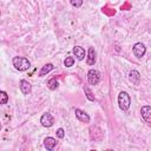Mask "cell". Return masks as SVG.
<instances>
[{
  "label": "cell",
  "instance_id": "cell-18",
  "mask_svg": "<svg viewBox=\"0 0 151 151\" xmlns=\"http://www.w3.org/2000/svg\"><path fill=\"white\" fill-rule=\"evenodd\" d=\"M55 134H57L58 138L63 139V138L65 137V131H64V129H63V127H59V129L55 131Z\"/></svg>",
  "mask_w": 151,
  "mask_h": 151
},
{
  "label": "cell",
  "instance_id": "cell-3",
  "mask_svg": "<svg viewBox=\"0 0 151 151\" xmlns=\"http://www.w3.org/2000/svg\"><path fill=\"white\" fill-rule=\"evenodd\" d=\"M87 81H88L90 85H97L100 81V73H99V71H97L94 68H91L87 72Z\"/></svg>",
  "mask_w": 151,
  "mask_h": 151
},
{
  "label": "cell",
  "instance_id": "cell-2",
  "mask_svg": "<svg viewBox=\"0 0 151 151\" xmlns=\"http://www.w3.org/2000/svg\"><path fill=\"white\" fill-rule=\"evenodd\" d=\"M118 106L122 111H127L131 106V97L126 91H122L118 94Z\"/></svg>",
  "mask_w": 151,
  "mask_h": 151
},
{
  "label": "cell",
  "instance_id": "cell-19",
  "mask_svg": "<svg viewBox=\"0 0 151 151\" xmlns=\"http://www.w3.org/2000/svg\"><path fill=\"white\" fill-rule=\"evenodd\" d=\"M71 5H72L73 7H80V6L83 5V1H81V0H79V1H74V0H72V1H71Z\"/></svg>",
  "mask_w": 151,
  "mask_h": 151
},
{
  "label": "cell",
  "instance_id": "cell-15",
  "mask_svg": "<svg viewBox=\"0 0 151 151\" xmlns=\"http://www.w3.org/2000/svg\"><path fill=\"white\" fill-rule=\"evenodd\" d=\"M83 90H84V92H85L86 98H87L90 101H94V96H93L92 91L90 90V87H88V86H84V87H83Z\"/></svg>",
  "mask_w": 151,
  "mask_h": 151
},
{
  "label": "cell",
  "instance_id": "cell-4",
  "mask_svg": "<svg viewBox=\"0 0 151 151\" xmlns=\"http://www.w3.org/2000/svg\"><path fill=\"white\" fill-rule=\"evenodd\" d=\"M132 52H133L134 57L139 59V58L144 57V54H145V52H146V47H145V45L142 44V42H136V44L133 45V47H132Z\"/></svg>",
  "mask_w": 151,
  "mask_h": 151
},
{
  "label": "cell",
  "instance_id": "cell-9",
  "mask_svg": "<svg viewBox=\"0 0 151 151\" xmlns=\"http://www.w3.org/2000/svg\"><path fill=\"white\" fill-rule=\"evenodd\" d=\"M129 81L133 85H139L140 84V73L137 70H132L129 72Z\"/></svg>",
  "mask_w": 151,
  "mask_h": 151
},
{
  "label": "cell",
  "instance_id": "cell-10",
  "mask_svg": "<svg viewBox=\"0 0 151 151\" xmlns=\"http://www.w3.org/2000/svg\"><path fill=\"white\" fill-rule=\"evenodd\" d=\"M19 87H20V91L22 92V94H29L31 91H32V85L29 84L28 80L26 79H21L20 83H19Z\"/></svg>",
  "mask_w": 151,
  "mask_h": 151
},
{
  "label": "cell",
  "instance_id": "cell-17",
  "mask_svg": "<svg viewBox=\"0 0 151 151\" xmlns=\"http://www.w3.org/2000/svg\"><path fill=\"white\" fill-rule=\"evenodd\" d=\"M73 64H74V58L73 57H66V59L64 60V65L66 67H71V66H73Z\"/></svg>",
  "mask_w": 151,
  "mask_h": 151
},
{
  "label": "cell",
  "instance_id": "cell-5",
  "mask_svg": "<svg viewBox=\"0 0 151 151\" xmlns=\"http://www.w3.org/2000/svg\"><path fill=\"white\" fill-rule=\"evenodd\" d=\"M53 123H54V118L50 112H46L40 117V124L44 127H51L53 125Z\"/></svg>",
  "mask_w": 151,
  "mask_h": 151
},
{
  "label": "cell",
  "instance_id": "cell-21",
  "mask_svg": "<svg viewBox=\"0 0 151 151\" xmlns=\"http://www.w3.org/2000/svg\"><path fill=\"white\" fill-rule=\"evenodd\" d=\"M90 151H97V150H90Z\"/></svg>",
  "mask_w": 151,
  "mask_h": 151
},
{
  "label": "cell",
  "instance_id": "cell-12",
  "mask_svg": "<svg viewBox=\"0 0 151 151\" xmlns=\"http://www.w3.org/2000/svg\"><path fill=\"white\" fill-rule=\"evenodd\" d=\"M72 53L74 54V57L77 58V60H84L85 59V50L81 47V46H74L72 48Z\"/></svg>",
  "mask_w": 151,
  "mask_h": 151
},
{
  "label": "cell",
  "instance_id": "cell-7",
  "mask_svg": "<svg viewBox=\"0 0 151 151\" xmlns=\"http://www.w3.org/2000/svg\"><path fill=\"white\" fill-rule=\"evenodd\" d=\"M96 60H97V53L94 51L93 47H88V51H87V54H86V64L92 66L96 64Z\"/></svg>",
  "mask_w": 151,
  "mask_h": 151
},
{
  "label": "cell",
  "instance_id": "cell-14",
  "mask_svg": "<svg viewBox=\"0 0 151 151\" xmlns=\"http://www.w3.org/2000/svg\"><path fill=\"white\" fill-rule=\"evenodd\" d=\"M58 86H59V83L57 81V79H55V78H51L50 80H47V87H48L50 90L54 91V90H57V88H58Z\"/></svg>",
  "mask_w": 151,
  "mask_h": 151
},
{
  "label": "cell",
  "instance_id": "cell-6",
  "mask_svg": "<svg viewBox=\"0 0 151 151\" xmlns=\"http://www.w3.org/2000/svg\"><path fill=\"white\" fill-rule=\"evenodd\" d=\"M140 116H142V118L147 124H151V106H149V105L142 106V109H140Z\"/></svg>",
  "mask_w": 151,
  "mask_h": 151
},
{
  "label": "cell",
  "instance_id": "cell-16",
  "mask_svg": "<svg viewBox=\"0 0 151 151\" xmlns=\"http://www.w3.org/2000/svg\"><path fill=\"white\" fill-rule=\"evenodd\" d=\"M7 101H8V94H7L6 91L1 90L0 91V104L5 105V104H7Z\"/></svg>",
  "mask_w": 151,
  "mask_h": 151
},
{
  "label": "cell",
  "instance_id": "cell-1",
  "mask_svg": "<svg viewBox=\"0 0 151 151\" xmlns=\"http://www.w3.org/2000/svg\"><path fill=\"white\" fill-rule=\"evenodd\" d=\"M12 64L13 66L15 67V70L20 71V72H24V71H27L29 67H31V61L25 58V57H13L12 59Z\"/></svg>",
  "mask_w": 151,
  "mask_h": 151
},
{
  "label": "cell",
  "instance_id": "cell-13",
  "mask_svg": "<svg viewBox=\"0 0 151 151\" xmlns=\"http://www.w3.org/2000/svg\"><path fill=\"white\" fill-rule=\"evenodd\" d=\"M53 68H54V66H53V64H51V63L44 65V66L40 68V71H39V77H44V76H46V74L50 73Z\"/></svg>",
  "mask_w": 151,
  "mask_h": 151
},
{
  "label": "cell",
  "instance_id": "cell-20",
  "mask_svg": "<svg viewBox=\"0 0 151 151\" xmlns=\"http://www.w3.org/2000/svg\"><path fill=\"white\" fill-rule=\"evenodd\" d=\"M105 151H114V150H112V149H106Z\"/></svg>",
  "mask_w": 151,
  "mask_h": 151
},
{
  "label": "cell",
  "instance_id": "cell-11",
  "mask_svg": "<svg viewBox=\"0 0 151 151\" xmlns=\"http://www.w3.org/2000/svg\"><path fill=\"white\" fill-rule=\"evenodd\" d=\"M44 146L47 151H53L57 146V139L53 137H46L44 139Z\"/></svg>",
  "mask_w": 151,
  "mask_h": 151
},
{
  "label": "cell",
  "instance_id": "cell-8",
  "mask_svg": "<svg viewBox=\"0 0 151 151\" xmlns=\"http://www.w3.org/2000/svg\"><path fill=\"white\" fill-rule=\"evenodd\" d=\"M74 113H76V117H77V119L79 122H81V123H90L91 118H90V116L85 111H83L80 109H74Z\"/></svg>",
  "mask_w": 151,
  "mask_h": 151
}]
</instances>
